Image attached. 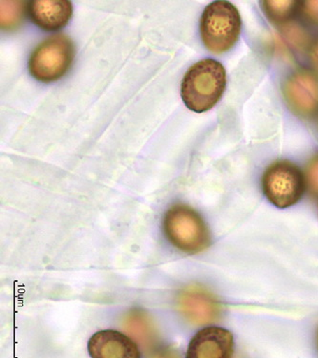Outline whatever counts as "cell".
<instances>
[{
    "instance_id": "obj_17",
    "label": "cell",
    "mask_w": 318,
    "mask_h": 358,
    "mask_svg": "<svg viewBox=\"0 0 318 358\" xmlns=\"http://www.w3.org/2000/svg\"><path fill=\"white\" fill-rule=\"evenodd\" d=\"M310 59L312 64L318 70V39L312 44L311 50H310Z\"/></svg>"
},
{
    "instance_id": "obj_10",
    "label": "cell",
    "mask_w": 318,
    "mask_h": 358,
    "mask_svg": "<svg viewBox=\"0 0 318 358\" xmlns=\"http://www.w3.org/2000/svg\"><path fill=\"white\" fill-rule=\"evenodd\" d=\"M28 15L36 26L44 31L61 30L73 15L69 0H33L28 3Z\"/></svg>"
},
{
    "instance_id": "obj_6",
    "label": "cell",
    "mask_w": 318,
    "mask_h": 358,
    "mask_svg": "<svg viewBox=\"0 0 318 358\" xmlns=\"http://www.w3.org/2000/svg\"><path fill=\"white\" fill-rule=\"evenodd\" d=\"M284 98L297 116L312 117L318 113V77L307 69L289 76L283 86Z\"/></svg>"
},
{
    "instance_id": "obj_16",
    "label": "cell",
    "mask_w": 318,
    "mask_h": 358,
    "mask_svg": "<svg viewBox=\"0 0 318 358\" xmlns=\"http://www.w3.org/2000/svg\"><path fill=\"white\" fill-rule=\"evenodd\" d=\"M150 358H182L181 354L173 348H161Z\"/></svg>"
},
{
    "instance_id": "obj_7",
    "label": "cell",
    "mask_w": 318,
    "mask_h": 358,
    "mask_svg": "<svg viewBox=\"0 0 318 358\" xmlns=\"http://www.w3.org/2000/svg\"><path fill=\"white\" fill-rule=\"evenodd\" d=\"M180 313L194 325H208L220 320L222 306L215 294L205 287L189 286L178 298Z\"/></svg>"
},
{
    "instance_id": "obj_2",
    "label": "cell",
    "mask_w": 318,
    "mask_h": 358,
    "mask_svg": "<svg viewBox=\"0 0 318 358\" xmlns=\"http://www.w3.org/2000/svg\"><path fill=\"white\" fill-rule=\"evenodd\" d=\"M164 234L171 244L187 255L204 252L211 244V235L203 217L189 206L177 203L165 214Z\"/></svg>"
},
{
    "instance_id": "obj_5",
    "label": "cell",
    "mask_w": 318,
    "mask_h": 358,
    "mask_svg": "<svg viewBox=\"0 0 318 358\" xmlns=\"http://www.w3.org/2000/svg\"><path fill=\"white\" fill-rule=\"evenodd\" d=\"M306 188L303 172L288 160H278L266 169L262 176L263 193L278 208H291L301 200Z\"/></svg>"
},
{
    "instance_id": "obj_3",
    "label": "cell",
    "mask_w": 318,
    "mask_h": 358,
    "mask_svg": "<svg viewBox=\"0 0 318 358\" xmlns=\"http://www.w3.org/2000/svg\"><path fill=\"white\" fill-rule=\"evenodd\" d=\"M238 10L229 1H213L201 17L200 35L205 48L213 54L229 51L241 34Z\"/></svg>"
},
{
    "instance_id": "obj_15",
    "label": "cell",
    "mask_w": 318,
    "mask_h": 358,
    "mask_svg": "<svg viewBox=\"0 0 318 358\" xmlns=\"http://www.w3.org/2000/svg\"><path fill=\"white\" fill-rule=\"evenodd\" d=\"M301 9L306 20L318 25V0L302 2Z\"/></svg>"
},
{
    "instance_id": "obj_1",
    "label": "cell",
    "mask_w": 318,
    "mask_h": 358,
    "mask_svg": "<svg viewBox=\"0 0 318 358\" xmlns=\"http://www.w3.org/2000/svg\"><path fill=\"white\" fill-rule=\"evenodd\" d=\"M226 86V72L220 62L205 59L187 70L181 83L182 101L189 110L203 113L220 101Z\"/></svg>"
},
{
    "instance_id": "obj_13",
    "label": "cell",
    "mask_w": 318,
    "mask_h": 358,
    "mask_svg": "<svg viewBox=\"0 0 318 358\" xmlns=\"http://www.w3.org/2000/svg\"><path fill=\"white\" fill-rule=\"evenodd\" d=\"M132 336H134L138 341L140 342L143 346H150L151 342L153 341V331L151 329L150 324L148 321H143V316H138V317H130L129 320L125 322V329Z\"/></svg>"
},
{
    "instance_id": "obj_18",
    "label": "cell",
    "mask_w": 318,
    "mask_h": 358,
    "mask_svg": "<svg viewBox=\"0 0 318 358\" xmlns=\"http://www.w3.org/2000/svg\"><path fill=\"white\" fill-rule=\"evenodd\" d=\"M317 346L318 350V329H317Z\"/></svg>"
},
{
    "instance_id": "obj_9",
    "label": "cell",
    "mask_w": 318,
    "mask_h": 358,
    "mask_svg": "<svg viewBox=\"0 0 318 358\" xmlns=\"http://www.w3.org/2000/svg\"><path fill=\"white\" fill-rule=\"evenodd\" d=\"M91 358H142L136 342L115 330L94 334L88 341Z\"/></svg>"
},
{
    "instance_id": "obj_11",
    "label": "cell",
    "mask_w": 318,
    "mask_h": 358,
    "mask_svg": "<svg viewBox=\"0 0 318 358\" xmlns=\"http://www.w3.org/2000/svg\"><path fill=\"white\" fill-rule=\"evenodd\" d=\"M261 4L266 17L276 25H283L290 22L301 8V2L294 0H266Z\"/></svg>"
},
{
    "instance_id": "obj_14",
    "label": "cell",
    "mask_w": 318,
    "mask_h": 358,
    "mask_svg": "<svg viewBox=\"0 0 318 358\" xmlns=\"http://www.w3.org/2000/svg\"><path fill=\"white\" fill-rule=\"evenodd\" d=\"M305 180L312 196H318V154L312 157L306 166Z\"/></svg>"
},
{
    "instance_id": "obj_8",
    "label": "cell",
    "mask_w": 318,
    "mask_h": 358,
    "mask_svg": "<svg viewBox=\"0 0 318 358\" xmlns=\"http://www.w3.org/2000/svg\"><path fill=\"white\" fill-rule=\"evenodd\" d=\"M233 352V334L220 327H208L192 337L186 358H231Z\"/></svg>"
},
{
    "instance_id": "obj_4",
    "label": "cell",
    "mask_w": 318,
    "mask_h": 358,
    "mask_svg": "<svg viewBox=\"0 0 318 358\" xmlns=\"http://www.w3.org/2000/svg\"><path fill=\"white\" fill-rule=\"evenodd\" d=\"M75 59L72 39L64 34L49 36L34 50L29 59V72L38 82H56L68 73Z\"/></svg>"
},
{
    "instance_id": "obj_12",
    "label": "cell",
    "mask_w": 318,
    "mask_h": 358,
    "mask_svg": "<svg viewBox=\"0 0 318 358\" xmlns=\"http://www.w3.org/2000/svg\"><path fill=\"white\" fill-rule=\"evenodd\" d=\"M1 28L5 31L14 30L22 22L26 2L1 1Z\"/></svg>"
}]
</instances>
